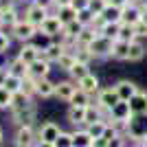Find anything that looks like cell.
<instances>
[{"instance_id":"16","label":"cell","mask_w":147,"mask_h":147,"mask_svg":"<svg viewBox=\"0 0 147 147\" xmlns=\"http://www.w3.org/2000/svg\"><path fill=\"white\" fill-rule=\"evenodd\" d=\"M40 53H42V51H37L31 42H26V44H22V46H20V51H18V55H16V57H18V59H22L26 66H29V64H33V61L40 57Z\"/></svg>"},{"instance_id":"20","label":"cell","mask_w":147,"mask_h":147,"mask_svg":"<svg viewBox=\"0 0 147 147\" xmlns=\"http://www.w3.org/2000/svg\"><path fill=\"white\" fill-rule=\"evenodd\" d=\"M64 51H66V49H64L61 44H55V42H53V44H49V46L42 51V57H44V59H49L51 64H57V59L64 55Z\"/></svg>"},{"instance_id":"24","label":"cell","mask_w":147,"mask_h":147,"mask_svg":"<svg viewBox=\"0 0 147 147\" xmlns=\"http://www.w3.org/2000/svg\"><path fill=\"white\" fill-rule=\"evenodd\" d=\"M68 121L73 125H84L86 123V108H79V105H70L68 108Z\"/></svg>"},{"instance_id":"9","label":"cell","mask_w":147,"mask_h":147,"mask_svg":"<svg viewBox=\"0 0 147 147\" xmlns=\"http://www.w3.org/2000/svg\"><path fill=\"white\" fill-rule=\"evenodd\" d=\"M51 64L49 59H44L42 53H40V57H37L33 64H29V75L31 77H35V79H44V77H49L51 75Z\"/></svg>"},{"instance_id":"43","label":"cell","mask_w":147,"mask_h":147,"mask_svg":"<svg viewBox=\"0 0 147 147\" xmlns=\"http://www.w3.org/2000/svg\"><path fill=\"white\" fill-rule=\"evenodd\" d=\"M9 46H11V37L5 33V29H0V55H5Z\"/></svg>"},{"instance_id":"51","label":"cell","mask_w":147,"mask_h":147,"mask_svg":"<svg viewBox=\"0 0 147 147\" xmlns=\"http://www.w3.org/2000/svg\"><path fill=\"white\" fill-rule=\"evenodd\" d=\"M138 7H141V16H143V22H147V0L138 2Z\"/></svg>"},{"instance_id":"35","label":"cell","mask_w":147,"mask_h":147,"mask_svg":"<svg viewBox=\"0 0 147 147\" xmlns=\"http://www.w3.org/2000/svg\"><path fill=\"white\" fill-rule=\"evenodd\" d=\"M105 127H108V123L105 121H94V123H88L86 125V132L92 136V138H101L105 132Z\"/></svg>"},{"instance_id":"34","label":"cell","mask_w":147,"mask_h":147,"mask_svg":"<svg viewBox=\"0 0 147 147\" xmlns=\"http://www.w3.org/2000/svg\"><path fill=\"white\" fill-rule=\"evenodd\" d=\"M90 99H92L90 94H86L84 90H79V88H77V92L70 97V101H68V103H70V105H79V108H88V105H90Z\"/></svg>"},{"instance_id":"42","label":"cell","mask_w":147,"mask_h":147,"mask_svg":"<svg viewBox=\"0 0 147 147\" xmlns=\"http://www.w3.org/2000/svg\"><path fill=\"white\" fill-rule=\"evenodd\" d=\"M11 92L7 90L5 86H0V110H7V108H11Z\"/></svg>"},{"instance_id":"6","label":"cell","mask_w":147,"mask_h":147,"mask_svg":"<svg viewBox=\"0 0 147 147\" xmlns=\"http://www.w3.org/2000/svg\"><path fill=\"white\" fill-rule=\"evenodd\" d=\"M13 143H16V147H33V145H35V143H37V134L33 132V125L18 127Z\"/></svg>"},{"instance_id":"38","label":"cell","mask_w":147,"mask_h":147,"mask_svg":"<svg viewBox=\"0 0 147 147\" xmlns=\"http://www.w3.org/2000/svg\"><path fill=\"white\" fill-rule=\"evenodd\" d=\"M117 40H123V42H134V40H138V37H136L134 26H129V24H121V29H119V37H117Z\"/></svg>"},{"instance_id":"56","label":"cell","mask_w":147,"mask_h":147,"mask_svg":"<svg viewBox=\"0 0 147 147\" xmlns=\"http://www.w3.org/2000/svg\"><path fill=\"white\" fill-rule=\"evenodd\" d=\"M0 29H2V24H0Z\"/></svg>"},{"instance_id":"48","label":"cell","mask_w":147,"mask_h":147,"mask_svg":"<svg viewBox=\"0 0 147 147\" xmlns=\"http://www.w3.org/2000/svg\"><path fill=\"white\" fill-rule=\"evenodd\" d=\"M16 2L18 0H0V13L9 11V9H16Z\"/></svg>"},{"instance_id":"54","label":"cell","mask_w":147,"mask_h":147,"mask_svg":"<svg viewBox=\"0 0 147 147\" xmlns=\"http://www.w3.org/2000/svg\"><path fill=\"white\" fill-rule=\"evenodd\" d=\"M141 143H143V145H145V147H147V134H145V136H143V141H141Z\"/></svg>"},{"instance_id":"11","label":"cell","mask_w":147,"mask_h":147,"mask_svg":"<svg viewBox=\"0 0 147 147\" xmlns=\"http://www.w3.org/2000/svg\"><path fill=\"white\" fill-rule=\"evenodd\" d=\"M77 81H73V79H66V81H57L55 84V97L59 99V101H70V97H73L75 92H77Z\"/></svg>"},{"instance_id":"33","label":"cell","mask_w":147,"mask_h":147,"mask_svg":"<svg viewBox=\"0 0 147 147\" xmlns=\"http://www.w3.org/2000/svg\"><path fill=\"white\" fill-rule=\"evenodd\" d=\"M84 29V26L77 22V18L73 20V22H68V24H64V29H61V33H64V37L66 40H77V35H79V31Z\"/></svg>"},{"instance_id":"7","label":"cell","mask_w":147,"mask_h":147,"mask_svg":"<svg viewBox=\"0 0 147 147\" xmlns=\"http://www.w3.org/2000/svg\"><path fill=\"white\" fill-rule=\"evenodd\" d=\"M11 121L16 123L18 127L33 125V121H35V105H29V108H22V110H13L11 112Z\"/></svg>"},{"instance_id":"2","label":"cell","mask_w":147,"mask_h":147,"mask_svg":"<svg viewBox=\"0 0 147 147\" xmlns=\"http://www.w3.org/2000/svg\"><path fill=\"white\" fill-rule=\"evenodd\" d=\"M61 134V127L53 121L42 123V127L37 129V145H53L55 138Z\"/></svg>"},{"instance_id":"4","label":"cell","mask_w":147,"mask_h":147,"mask_svg":"<svg viewBox=\"0 0 147 147\" xmlns=\"http://www.w3.org/2000/svg\"><path fill=\"white\" fill-rule=\"evenodd\" d=\"M121 99H119L117 94V88L114 86H108V88H101V90L97 92V105L99 108H103L105 112H110L114 105L119 103Z\"/></svg>"},{"instance_id":"30","label":"cell","mask_w":147,"mask_h":147,"mask_svg":"<svg viewBox=\"0 0 147 147\" xmlns=\"http://www.w3.org/2000/svg\"><path fill=\"white\" fill-rule=\"evenodd\" d=\"M20 90L24 92L26 97H37V79L35 77H31V75H26L24 79H22V88H20Z\"/></svg>"},{"instance_id":"47","label":"cell","mask_w":147,"mask_h":147,"mask_svg":"<svg viewBox=\"0 0 147 147\" xmlns=\"http://www.w3.org/2000/svg\"><path fill=\"white\" fill-rule=\"evenodd\" d=\"M134 31H136V37L138 40H143V37H147V22H138V24H134Z\"/></svg>"},{"instance_id":"5","label":"cell","mask_w":147,"mask_h":147,"mask_svg":"<svg viewBox=\"0 0 147 147\" xmlns=\"http://www.w3.org/2000/svg\"><path fill=\"white\" fill-rule=\"evenodd\" d=\"M49 13H51L49 9H44V7L35 5V2H31V5L24 9V18L29 20L33 26H37V29H40V26H42V22L49 18Z\"/></svg>"},{"instance_id":"3","label":"cell","mask_w":147,"mask_h":147,"mask_svg":"<svg viewBox=\"0 0 147 147\" xmlns=\"http://www.w3.org/2000/svg\"><path fill=\"white\" fill-rule=\"evenodd\" d=\"M35 33H37V26H33L26 18H22L18 24L11 29V37H16V40H18V42H22V44L31 42Z\"/></svg>"},{"instance_id":"18","label":"cell","mask_w":147,"mask_h":147,"mask_svg":"<svg viewBox=\"0 0 147 147\" xmlns=\"http://www.w3.org/2000/svg\"><path fill=\"white\" fill-rule=\"evenodd\" d=\"M127 55H129V42H123V40H114V44H112V53H110V59L127 61Z\"/></svg>"},{"instance_id":"13","label":"cell","mask_w":147,"mask_h":147,"mask_svg":"<svg viewBox=\"0 0 147 147\" xmlns=\"http://www.w3.org/2000/svg\"><path fill=\"white\" fill-rule=\"evenodd\" d=\"M77 86H79V90H84L86 94H90V97H97V92L101 90V86H99V77L94 73H88L86 77H81V79L77 81Z\"/></svg>"},{"instance_id":"29","label":"cell","mask_w":147,"mask_h":147,"mask_svg":"<svg viewBox=\"0 0 147 147\" xmlns=\"http://www.w3.org/2000/svg\"><path fill=\"white\" fill-rule=\"evenodd\" d=\"M101 20L103 22H121V9L119 7H112V5H105V9L101 13Z\"/></svg>"},{"instance_id":"31","label":"cell","mask_w":147,"mask_h":147,"mask_svg":"<svg viewBox=\"0 0 147 147\" xmlns=\"http://www.w3.org/2000/svg\"><path fill=\"white\" fill-rule=\"evenodd\" d=\"M119 29H121V22H105L99 31V35L108 37V40H117L119 37Z\"/></svg>"},{"instance_id":"46","label":"cell","mask_w":147,"mask_h":147,"mask_svg":"<svg viewBox=\"0 0 147 147\" xmlns=\"http://www.w3.org/2000/svg\"><path fill=\"white\" fill-rule=\"evenodd\" d=\"M70 7L79 13V11H84V9H88V7H90V0H70Z\"/></svg>"},{"instance_id":"45","label":"cell","mask_w":147,"mask_h":147,"mask_svg":"<svg viewBox=\"0 0 147 147\" xmlns=\"http://www.w3.org/2000/svg\"><path fill=\"white\" fill-rule=\"evenodd\" d=\"M125 143H127V136H125V134H117V136H112V138H110L108 147H125Z\"/></svg>"},{"instance_id":"39","label":"cell","mask_w":147,"mask_h":147,"mask_svg":"<svg viewBox=\"0 0 147 147\" xmlns=\"http://www.w3.org/2000/svg\"><path fill=\"white\" fill-rule=\"evenodd\" d=\"M75 61H77V59H75V53H70V51H64V55L57 59V66H59L61 70H68V68L73 66Z\"/></svg>"},{"instance_id":"36","label":"cell","mask_w":147,"mask_h":147,"mask_svg":"<svg viewBox=\"0 0 147 147\" xmlns=\"http://www.w3.org/2000/svg\"><path fill=\"white\" fill-rule=\"evenodd\" d=\"M75 59L90 66L92 61H94V57H92V53H90V49H88V46H75Z\"/></svg>"},{"instance_id":"41","label":"cell","mask_w":147,"mask_h":147,"mask_svg":"<svg viewBox=\"0 0 147 147\" xmlns=\"http://www.w3.org/2000/svg\"><path fill=\"white\" fill-rule=\"evenodd\" d=\"M53 147H73V134H68V132H61V134L55 138Z\"/></svg>"},{"instance_id":"8","label":"cell","mask_w":147,"mask_h":147,"mask_svg":"<svg viewBox=\"0 0 147 147\" xmlns=\"http://www.w3.org/2000/svg\"><path fill=\"white\" fill-rule=\"evenodd\" d=\"M141 20H143V16H141V7H138V5L127 2V5L121 9V24L134 26V24H138Z\"/></svg>"},{"instance_id":"10","label":"cell","mask_w":147,"mask_h":147,"mask_svg":"<svg viewBox=\"0 0 147 147\" xmlns=\"http://www.w3.org/2000/svg\"><path fill=\"white\" fill-rule=\"evenodd\" d=\"M132 119H134V114H132V110H129V101H119V103L110 110V119H108V121L129 123Z\"/></svg>"},{"instance_id":"50","label":"cell","mask_w":147,"mask_h":147,"mask_svg":"<svg viewBox=\"0 0 147 147\" xmlns=\"http://www.w3.org/2000/svg\"><path fill=\"white\" fill-rule=\"evenodd\" d=\"M108 5H112V7H119V9H123V7L127 5V0H105Z\"/></svg>"},{"instance_id":"37","label":"cell","mask_w":147,"mask_h":147,"mask_svg":"<svg viewBox=\"0 0 147 147\" xmlns=\"http://www.w3.org/2000/svg\"><path fill=\"white\" fill-rule=\"evenodd\" d=\"M2 86H5L7 90H9V92L13 94V92H20V88H22V79H20V77H16V75H11V73H9V75L5 77V81H2Z\"/></svg>"},{"instance_id":"25","label":"cell","mask_w":147,"mask_h":147,"mask_svg":"<svg viewBox=\"0 0 147 147\" xmlns=\"http://www.w3.org/2000/svg\"><path fill=\"white\" fill-rule=\"evenodd\" d=\"M7 66H9V73L16 75V77H20V79H24L26 75H29V66H26L22 59H18V57H13Z\"/></svg>"},{"instance_id":"27","label":"cell","mask_w":147,"mask_h":147,"mask_svg":"<svg viewBox=\"0 0 147 147\" xmlns=\"http://www.w3.org/2000/svg\"><path fill=\"white\" fill-rule=\"evenodd\" d=\"M92 141L94 138L86 132V127L73 132V147H92Z\"/></svg>"},{"instance_id":"28","label":"cell","mask_w":147,"mask_h":147,"mask_svg":"<svg viewBox=\"0 0 147 147\" xmlns=\"http://www.w3.org/2000/svg\"><path fill=\"white\" fill-rule=\"evenodd\" d=\"M29 105H33V101H31V97H26L24 92H13L11 97V112L13 110H22V108H29Z\"/></svg>"},{"instance_id":"52","label":"cell","mask_w":147,"mask_h":147,"mask_svg":"<svg viewBox=\"0 0 147 147\" xmlns=\"http://www.w3.org/2000/svg\"><path fill=\"white\" fill-rule=\"evenodd\" d=\"M7 75H9V66H0V86H2V81H5Z\"/></svg>"},{"instance_id":"55","label":"cell","mask_w":147,"mask_h":147,"mask_svg":"<svg viewBox=\"0 0 147 147\" xmlns=\"http://www.w3.org/2000/svg\"><path fill=\"white\" fill-rule=\"evenodd\" d=\"M2 138H5V134H2V127H0V143H2Z\"/></svg>"},{"instance_id":"53","label":"cell","mask_w":147,"mask_h":147,"mask_svg":"<svg viewBox=\"0 0 147 147\" xmlns=\"http://www.w3.org/2000/svg\"><path fill=\"white\" fill-rule=\"evenodd\" d=\"M132 147H145V145H143L141 141H136V143H134V145H132Z\"/></svg>"},{"instance_id":"21","label":"cell","mask_w":147,"mask_h":147,"mask_svg":"<svg viewBox=\"0 0 147 147\" xmlns=\"http://www.w3.org/2000/svg\"><path fill=\"white\" fill-rule=\"evenodd\" d=\"M99 35V31L97 29H92V26H84V29L79 31V35H77V46H90L92 44V40Z\"/></svg>"},{"instance_id":"32","label":"cell","mask_w":147,"mask_h":147,"mask_svg":"<svg viewBox=\"0 0 147 147\" xmlns=\"http://www.w3.org/2000/svg\"><path fill=\"white\" fill-rule=\"evenodd\" d=\"M31 44H33L37 51H44L46 46H49V44H53V37L46 35V33H42V31L37 29V33L33 35V40H31Z\"/></svg>"},{"instance_id":"15","label":"cell","mask_w":147,"mask_h":147,"mask_svg":"<svg viewBox=\"0 0 147 147\" xmlns=\"http://www.w3.org/2000/svg\"><path fill=\"white\" fill-rule=\"evenodd\" d=\"M61 29H64V24L59 22V18H57L55 13H49V18L44 20L42 26H40V31H42V33H46V35H51V37L59 35Z\"/></svg>"},{"instance_id":"17","label":"cell","mask_w":147,"mask_h":147,"mask_svg":"<svg viewBox=\"0 0 147 147\" xmlns=\"http://www.w3.org/2000/svg\"><path fill=\"white\" fill-rule=\"evenodd\" d=\"M147 55V44L143 40H134L129 42V55H127V61H143Z\"/></svg>"},{"instance_id":"49","label":"cell","mask_w":147,"mask_h":147,"mask_svg":"<svg viewBox=\"0 0 147 147\" xmlns=\"http://www.w3.org/2000/svg\"><path fill=\"white\" fill-rule=\"evenodd\" d=\"M33 2H35V5H40V7H44V9H53V7H55V0H33Z\"/></svg>"},{"instance_id":"26","label":"cell","mask_w":147,"mask_h":147,"mask_svg":"<svg viewBox=\"0 0 147 147\" xmlns=\"http://www.w3.org/2000/svg\"><path fill=\"white\" fill-rule=\"evenodd\" d=\"M66 73H68V77H70L73 81H79L81 77H86V75L90 73V66H88V64H81V61H75Z\"/></svg>"},{"instance_id":"14","label":"cell","mask_w":147,"mask_h":147,"mask_svg":"<svg viewBox=\"0 0 147 147\" xmlns=\"http://www.w3.org/2000/svg\"><path fill=\"white\" fill-rule=\"evenodd\" d=\"M114 88H117V94H119V99H121V101H129V99L134 97L136 92L141 90V88L136 86L134 81H129V79L117 81V84H114Z\"/></svg>"},{"instance_id":"44","label":"cell","mask_w":147,"mask_h":147,"mask_svg":"<svg viewBox=\"0 0 147 147\" xmlns=\"http://www.w3.org/2000/svg\"><path fill=\"white\" fill-rule=\"evenodd\" d=\"M105 5H108L105 0H90V7H88V9H90V11L94 13V16H99V13H101V11L105 9Z\"/></svg>"},{"instance_id":"40","label":"cell","mask_w":147,"mask_h":147,"mask_svg":"<svg viewBox=\"0 0 147 147\" xmlns=\"http://www.w3.org/2000/svg\"><path fill=\"white\" fill-rule=\"evenodd\" d=\"M92 20H94V13H92L90 9H84V11L77 13V22H79L81 26H92Z\"/></svg>"},{"instance_id":"19","label":"cell","mask_w":147,"mask_h":147,"mask_svg":"<svg viewBox=\"0 0 147 147\" xmlns=\"http://www.w3.org/2000/svg\"><path fill=\"white\" fill-rule=\"evenodd\" d=\"M20 20H22V16H20L18 9H9V11H2V13H0V24H2V29L7 26V29L11 31Z\"/></svg>"},{"instance_id":"23","label":"cell","mask_w":147,"mask_h":147,"mask_svg":"<svg viewBox=\"0 0 147 147\" xmlns=\"http://www.w3.org/2000/svg\"><path fill=\"white\" fill-rule=\"evenodd\" d=\"M51 11H55V16L59 18L61 24H68V22H73L77 18V11H75L73 7H53Z\"/></svg>"},{"instance_id":"1","label":"cell","mask_w":147,"mask_h":147,"mask_svg":"<svg viewBox=\"0 0 147 147\" xmlns=\"http://www.w3.org/2000/svg\"><path fill=\"white\" fill-rule=\"evenodd\" d=\"M112 44H114V40H108V37H103V35H97L88 49H90V53H92L94 59H110Z\"/></svg>"},{"instance_id":"12","label":"cell","mask_w":147,"mask_h":147,"mask_svg":"<svg viewBox=\"0 0 147 147\" xmlns=\"http://www.w3.org/2000/svg\"><path fill=\"white\" fill-rule=\"evenodd\" d=\"M129 110H132L134 117H147V92L145 90H138L129 99Z\"/></svg>"},{"instance_id":"22","label":"cell","mask_w":147,"mask_h":147,"mask_svg":"<svg viewBox=\"0 0 147 147\" xmlns=\"http://www.w3.org/2000/svg\"><path fill=\"white\" fill-rule=\"evenodd\" d=\"M37 97L42 99H49V97H55V84L44 77V79H37Z\"/></svg>"}]
</instances>
